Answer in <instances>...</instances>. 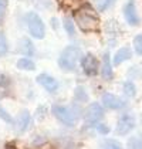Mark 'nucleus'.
<instances>
[{
	"mask_svg": "<svg viewBox=\"0 0 142 149\" xmlns=\"http://www.w3.org/2000/svg\"><path fill=\"white\" fill-rule=\"evenodd\" d=\"M74 19H75L77 26L85 33L97 31L100 27V19L97 13L93 10V7L90 6H84V7H80L78 10H75Z\"/></svg>",
	"mask_w": 142,
	"mask_h": 149,
	"instance_id": "1",
	"label": "nucleus"
},
{
	"mask_svg": "<svg viewBox=\"0 0 142 149\" xmlns=\"http://www.w3.org/2000/svg\"><path fill=\"white\" fill-rule=\"evenodd\" d=\"M81 57V50L77 46H67L58 57V67L64 71H74Z\"/></svg>",
	"mask_w": 142,
	"mask_h": 149,
	"instance_id": "2",
	"label": "nucleus"
},
{
	"mask_svg": "<svg viewBox=\"0 0 142 149\" xmlns=\"http://www.w3.org/2000/svg\"><path fill=\"white\" fill-rule=\"evenodd\" d=\"M26 24H27L29 33H30V36L33 38H37V40L44 38V36H46V26H44V22L40 19V16L36 12L27 13Z\"/></svg>",
	"mask_w": 142,
	"mask_h": 149,
	"instance_id": "3",
	"label": "nucleus"
},
{
	"mask_svg": "<svg viewBox=\"0 0 142 149\" xmlns=\"http://www.w3.org/2000/svg\"><path fill=\"white\" fill-rule=\"evenodd\" d=\"M51 114L54 115L61 124H64V125H67V126H74L77 124V114H75L71 108H68V107H64V105H53Z\"/></svg>",
	"mask_w": 142,
	"mask_h": 149,
	"instance_id": "4",
	"label": "nucleus"
},
{
	"mask_svg": "<svg viewBox=\"0 0 142 149\" xmlns=\"http://www.w3.org/2000/svg\"><path fill=\"white\" fill-rule=\"evenodd\" d=\"M104 105L101 107V104L98 102H91L88 105L85 115H84V119H85V125L87 126H95L98 122L102 121L104 118Z\"/></svg>",
	"mask_w": 142,
	"mask_h": 149,
	"instance_id": "5",
	"label": "nucleus"
},
{
	"mask_svg": "<svg viewBox=\"0 0 142 149\" xmlns=\"http://www.w3.org/2000/svg\"><path fill=\"white\" fill-rule=\"evenodd\" d=\"M135 125H136V122H135L134 115L124 114L122 116H119L117 126H115V132L118 135H127V134H129L131 131L135 128Z\"/></svg>",
	"mask_w": 142,
	"mask_h": 149,
	"instance_id": "6",
	"label": "nucleus"
},
{
	"mask_svg": "<svg viewBox=\"0 0 142 149\" xmlns=\"http://www.w3.org/2000/svg\"><path fill=\"white\" fill-rule=\"evenodd\" d=\"M122 12H124V16H125V20H127V23L132 26V27H136V26H139L141 24V19H139V14H138V10H136V7H135V3L129 0L125 6H124V9H122Z\"/></svg>",
	"mask_w": 142,
	"mask_h": 149,
	"instance_id": "7",
	"label": "nucleus"
},
{
	"mask_svg": "<svg viewBox=\"0 0 142 149\" xmlns=\"http://www.w3.org/2000/svg\"><path fill=\"white\" fill-rule=\"evenodd\" d=\"M98 65H100L98 60H97V57H95L94 54H91V53L85 54V56L81 58V67H83L84 72H85L87 75H95V74L98 72Z\"/></svg>",
	"mask_w": 142,
	"mask_h": 149,
	"instance_id": "8",
	"label": "nucleus"
},
{
	"mask_svg": "<svg viewBox=\"0 0 142 149\" xmlns=\"http://www.w3.org/2000/svg\"><path fill=\"white\" fill-rule=\"evenodd\" d=\"M101 102L105 108H109V109H122L127 105V102L124 100L118 98L117 95H114L111 92H104V95L101 98Z\"/></svg>",
	"mask_w": 142,
	"mask_h": 149,
	"instance_id": "9",
	"label": "nucleus"
},
{
	"mask_svg": "<svg viewBox=\"0 0 142 149\" xmlns=\"http://www.w3.org/2000/svg\"><path fill=\"white\" fill-rule=\"evenodd\" d=\"M36 81L48 92H56L58 90V81L56 80L54 77H51L50 74H46V72L38 74L37 78H36Z\"/></svg>",
	"mask_w": 142,
	"mask_h": 149,
	"instance_id": "10",
	"label": "nucleus"
},
{
	"mask_svg": "<svg viewBox=\"0 0 142 149\" xmlns=\"http://www.w3.org/2000/svg\"><path fill=\"white\" fill-rule=\"evenodd\" d=\"M30 122H31V114H30L27 109L20 111L19 115H17V119H16V128H17V131H19V132L27 131Z\"/></svg>",
	"mask_w": 142,
	"mask_h": 149,
	"instance_id": "11",
	"label": "nucleus"
},
{
	"mask_svg": "<svg viewBox=\"0 0 142 149\" xmlns=\"http://www.w3.org/2000/svg\"><path fill=\"white\" fill-rule=\"evenodd\" d=\"M101 77H102L104 80H112V77H114L109 53H105V54L102 56V64H101Z\"/></svg>",
	"mask_w": 142,
	"mask_h": 149,
	"instance_id": "12",
	"label": "nucleus"
},
{
	"mask_svg": "<svg viewBox=\"0 0 142 149\" xmlns=\"http://www.w3.org/2000/svg\"><path fill=\"white\" fill-rule=\"evenodd\" d=\"M131 57H132V51H131L129 47H122V48H119L118 51L115 53V56L112 58L114 65H119V64H122L124 61L131 60Z\"/></svg>",
	"mask_w": 142,
	"mask_h": 149,
	"instance_id": "13",
	"label": "nucleus"
},
{
	"mask_svg": "<svg viewBox=\"0 0 142 149\" xmlns=\"http://www.w3.org/2000/svg\"><path fill=\"white\" fill-rule=\"evenodd\" d=\"M16 67L19 70H23V71H34L36 70V64L31 58L29 57H23L19 58L17 63H16Z\"/></svg>",
	"mask_w": 142,
	"mask_h": 149,
	"instance_id": "14",
	"label": "nucleus"
},
{
	"mask_svg": "<svg viewBox=\"0 0 142 149\" xmlns=\"http://www.w3.org/2000/svg\"><path fill=\"white\" fill-rule=\"evenodd\" d=\"M93 1L98 12H105L106 9H109L115 3V0H93Z\"/></svg>",
	"mask_w": 142,
	"mask_h": 149,
	"instance_id": "15",
	"label": "nucleus"
},
{
	"mask_svg": "<svg viewBox=\"0 0 142 149\" xmlns=\"http://www.w3.org/2000/svg\"><path fill=\"white\" fill-rule=\"evenodd\" d=\"M22 51H23L24 54H27V56H33L34 54V46H33V43L29 40V38H23L22 40Z\"/></svg>",
	"mask_w": 142,
	"mask_h": 149,
	"instance_id": "16",
	"label": "nucleus"
},
{
	"mask_svg": "<svg viewBox=\"0 0 142 149\" xmlns=\"http://www.w3.org/2000/svg\"><path fill=\"white\" fill-rule=\"evenodd\" d=\"M122 91H124V94H125L127 97H134V95L136 94V87H135L134 82L125 81V82L122 84Z\"/></svg>",
	"mask_w": 142,
	"mask_h": 149,
	"instance_id": "17",
	"label": "nucleus"
},
{
	"mask_svg": "<svg viewBox=\"0 0 142 149\" xmlns=\"http://www.w3.org/2000/svg\"><path fill=\"white\" fill-rule=\"evenodd\" d=\"M63 24H64V30L67 31V34L72 37V36L75 34V27H74V23H72V20L68 19V17H65L64 20H63Z\"/></svg>",
	"mask_w": 142,
	"mask_h": 149,
	"instance_id": "18",
	"label": "nucleus"
},
{
	"mask_svg": "<svg viewBox=\"0 0 142 149\" xmlns=\"http://www.w3.org/2000/svg\"><path fill=\"white\" fill-rule=\"evenodd\" d=\"M101 146H102V148H108V149H121L122 148V145L119 143L118 141H115V139H105V141H102Z\"/></svg>",
	"mask_w": 142,
	"mask_h": 149,
	"instance_id": "19",
	"label": "nucleus"
},
{
	"mask_svg": "<svg viewBox=\"0 0 142 149\" xmlns=\"http://www.w3.org/2000/svg\"><path fill=\"white\" fill-rule=\"evenodd\" d=\"M132 44H134V50H135V53H136L138 56H142V33H139V34L135 36V38H134Z\"/></svg>",
	"mask_w": 142,
	"mask_h": 149,
	"instance_id": "20",
	"label": "nucleus"
},
{
	"mask_svg": "<svg viewBox=\"0 0 142 149\" xmlns=\"http://www.w3.org/2000/svg\"><path fill=\"white\" fill-rule=\"evenodd\" d=\"M9 50V46H7V40H6V36L4 33L0 30V57H3Z\"/></svg>",
	"mask_w": 142,
	"mask_h": 149,
	"instance_id": "21",
	"label": "nucleus"
},
{
	"mask_svg": "<svg viewBox=\"0 0 142 149\" xmlns=\"http://www.w3.org/2000/svg\"><path fill=\"white\" fill-rule=\"evenodd\" d=\"M74 94H75V100H78V101H81V102H84V101H87V100H88L87 91L84 90L83 87H77V88H75V91H74Z\"/></svg>",
	"mask_w": 142,
	"mask_h": 149,
	"instance_id": "22",
	"label": "nucleus"
},
{
	"mask_svg": "<svg viewBox=\"0 0 142 149\" xmlns=\"http://www.w3.org/2000/svg\"><path fill=\"white\" fill-rule=\"evenodd\" d=\"M128 146L129 148H142V136L141 135H136V136L129 138L128 141Z\"/></svg>",
	"mask_w": 142,
	"mask_h": 149,
	"instance_id": "23",
	"label": "nucleus"
},
{
	"mask_svg": "<svg viewBox=\"0 0 142 149\" xmlns=\"http://www.w3.org/2000/svg\"><path fill=\"white\" fill-rule=\"evenodd\" d=\"M7 4L9 0H0V26L3 24L4 19H6V12H7Z\"/></svg>",
	"mask_w": 142,
	"mask_h": 149,
	"instance_id": "24",
	"label": "nucleus"
},
{
	"mask_svg": "<svg viewBox=\"0 0 142 149\" xmlns=\"http://www.w3.org/2000/svg\"><path fill=\"white\" fill-rule=\"evenodd\" d=\"M0 118H1L3 121H6L7 124H13V122H14V121H13V118H12V115L9 114V112H7L1 105H0Z\"/></svg>",
	"mask_w": 142,
	"mask_h": 149,
	"instance_id": "25",
	"label": "nucleus"
},
{
	"mask_svg": "<svg viewBox=\"0 0 142 149\" xmlns=\"http://www.w3.org/2000/svg\"><path fill=\"white\" fill-rule=\"evenodd\" d=\"M95 129H97V132H98V134H101V135H106V134H109V131H111L108 125L100 124V122L95 125Z\"/></svg>",
	"mask_w": 142,
	"mask_h": 149,
	"instance_id": "26",
	"label": "nucleus"
}]
</instances>
